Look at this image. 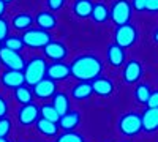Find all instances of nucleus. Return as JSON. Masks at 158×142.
Instances as JSON below:
<instances>
[{
  "label": "nucleus",
  "instance_id": "nucleus-1",
  "mask_svg": "<svg viewBox=\"0 0 158 142\" xmlns=\"http://www.w3.org/2000/svg\"><path fill=\"white\" fill-rule=\"evenodd\" d=\"M101 71H103V63L94 54L79 55L71 62V65H70L71 76H74L76 79H79L81 82L95 81L97 77H100Z\"/></svg>",
  "mask_w": 158,
  "mask_h": 142
},
{
  "label": "nucleus",
  "instance_id": "nucleus-2",
  "mask_svg": "<svg viewBox=\"0 0 158 142\" xmlns=\"http://www.w3.org/2000/svg\"><path fill=\"white\" fill-rule=\"evenodd\" d=\"M46 60L43 57H33L30 59V62L25 63V68H24V77H25V84L33 87L35 84H38L40 81H43L46 77Z\"/></svg>",
  "mask_w": 158,
  "mask_h": 142
},
{
  "label": "nucleus",
  "instance_id": "nucleus-3",
  "mask_svg": "<svg viewBox=\"0 0 158 142\" xmlns=\"http://www.w3.org/2000/svg\"><path fill=\"white\" fill-rule=\"evenodd\" d=\"M131 13H133V8L128 0H115V2H112L109 10V19L115 25H123L130 22Z\"/></svg>",
  "mask_w": 158,
  "mask_h": 142
},
{
  "label": "nucleus",
  "instance_id": "nucleus-4",
  "mask_svg": "<svg viewBox=\"0 0 158 142\" xmlns=\"http://www.w3.org/2000/svg\"><path fill=\"white\" fill-rule=\"evenodd\" d=\"M118 130L123 136H136L142 131V119L136 112H127L118 120Z\"/></svg>",
  "mask_w": 158,
  "mask_h": 142
},
{
  "label": "nucleus",
  "instance_id": "nucleus-5",
  "mask_svg": "<svg viewBox=\"0 0 158 142\" xmlns=\"http://www.w3.org/2000/svg\"><path fill=\"white\" fill-rule=\"evenodd\" d=\"M114 40H115V44L120 46L122 49L130 47L138 40V30H136L135 25H131L130 22L123 24V25H117L115 33H114Z\"/></svg>",
  "mask_w": 158,
  "mask_h": 142
},
{
  "label": "nucleus",
  "instance_id": "nucleus-6",
  "mask_svg": "<svg viewBox=\"0 0 158 142\" xmlns=\"http://www.w3.org/2000/svg\"><path fill=\"white\" fill-rule=\"evenodd\" d=\"M21 40L24 46L29 47H44L49 41H52V36L49 32L41 30V29H29L21 35Z\"/></svg>",
  "mask_w": 158,
  "mask_h": 142
},
{
  "label": "nucleus",
  "instance_id": "nucleus-7",
  "mask_svg": "<svg viewBox=\"0 0 158 142\" xmlns=\"http://www.w3.org/2000/svg\"><path fill=\"white\" fill-rule=\"evenodd\" d=\"M0 62H2L3 67H6V70L22 71L25 68V62H24L22 55L11 49H6V47L0 49Z\"/></svg>",
  "mask_w": 158,
  "mask_h": 142
},
{
  "label": "nucleus",
  "instance_id": "nucleus-8",
  "mask_svg": "<svg viewBox=\"0 0 158 142\" xmlns=\"http://www.w3.org/2000/svg\"><path fill=\"white\" fill-rule=\"evenodd\" d=\"M56 90H57L56 82L52 79H49V77H44L43 81H40L38 84H35L32 87V93H33V96H36L40 99H46V98L54 96L57 93Z\"/></svg>",
  "mask_w": 158,
  "mask_h": 142
},
{
  "label": "nucleus",
  "instance_id": "nucleus-9",
  "mask_svg": "<svg viewBox=\"0 0 158 142\" xmlns=\"http://www.w3.org/2000/svg\"><path fill=\"white\" fill-rule=\"evenodd\" d=\"M38 119H40V109H38V106L33 104V103H30V104H24L18 111V122L22 126L33 125V123H36Z\"/></svg>",
  "mask_w": 158,
  "mask_h": 142
},
{
  "label": "nucleus",
  "instance_id": "nucleus-10",
  "mask_svg": "<svg viewBox=\"0 0 158 142\" xmlns=\"http://www.w3.org/2000/svg\"><path fill=\"white\" fill-rule=\"evenodd\" d=\"M43 52H44L46 59H49L52 62H62L65 57L68 55V49L60 41H49L43 47Z\"/></svg>",
  "mask_w": 158,
  "mask_h": 142
},
{
  "label": "nucleus",
  "instance_id": "nucleus-11",
  "mask_svg": "<svg viewBox=\"0 0 158 142\" xmlns=\"http://www.w3.org/2000/svg\"><path fill=\"white\" fill-rule=\"evenodd\" d=\"M2 84L6 87V88H13L16 90L18 87L24 85L25 84V77H24V73L22 71H15V70H6L2 73V77H0Z\"/></svg>",
  "mask_w": 158,
  "mask_h": 142
},
{
  "label": "nucleus",
  "instance_id": "nucleus-12",
  "mask_svg": "<svg viewBox=\"0 0 158 142\" xmlns=\"http://www.w3.org/2000/svg\"><path fill=\"white\" fill-rule=\"evenodd\" d=\"M122 76H123V81L127 84H135L139 81V77L142 76V67L138 60H130L127 62V65L123 67V71H122Z\"/></svg>",
  "mask_w": 158,
  "mask_h": 142
},
{
  "label": "nucleus",
  "instance_id": "nucleus-13",
  "mask_svg": "<svg viewBox=\"0 0 158 142\" xmlns=\"http://www.w3.org/2000/svg\"><path fill=\"white\" fill-rule=\"evenodd\" d=\"M46 76L49 77V79H52L54 82L56 81H63V79H67L68 76H71L70 67L65 65L63 62H54V63H51V65L48 67Z\"/></svg>",
  "mask_w": 158,
  "mask_h": 142
},
{
  "label": "nucleus",
  "instance_id": "nucleus-14",
  "mask_svg": "<svg viewBox=\"0 0 158 142\" xmlns=\"http://www.w3.org/2000/svg\"><path fill=\"white\" fill-rule=\"evenodd\" d=\"M142 119V130L147 133L158 131V108H147L141 115Z\"/></svg>",
  "mask_w": 158,
  "mask_h": 142
},
{
  "label": "nucleus",
  "instance_id": "nucleus-15",
  "mask_svg": "<svg viewBox=\"0 0 158 142\" xmlns=\"http://www.w3.org/2000/svg\"><path fill=\"white\" fill-rule=\"evenodd\" d=\"M92 90L100 96H109L114 92V84L108 77H97L95 81H92Z\"/></svg>",
  "mask_w": 158,
  "mask_h": 142
},
{
  "label": "nucleus",
  "instance_id": "nucleus-16",
  "mask_svg": "<svg viewBox=\"0 0 158 142\" xmlns=\"http://www.w3.org/2000/svg\"><path fill=\"white\" fill-rule=\"evenodd\" d=\"M106 57H108V62L111 67H122L125 62V51L120 46H117L115 43H112L108 46Z\"/></svg>",
  "mask_w": 158,
  "mask_h": 142
},
{
  "label": "nucleus",
  "instance_id": "nucleus-17",
  "mask_svg": "<svg viewBox=\"0 0 158 142\" xmlns=\"http://www.w3.org/2000/svg\"><path fill=\"white\" fill-rule=\"evenodd\" d=\"M79 122H81V115H79V112L70 111L65 115H62L57 125H59V128H62V130H65V131H73L74 128L79 125Z\"/></svg>",
  "mask_w": 158,
  "mask_h": 142
},
{
  "label": "nucleus",
  "instance_id": "nucleus-18",
  "mask_svg": "<svg viewBox=\"0 0 158 142\" xmlns=\"http://www.w3.org/2000/svg\"><path fill=\"white\" fill-rule=\"evenodd\" d=\"M35 22L38 25V29H41V30H51V29H54L56 25H57V19L56 16L52 14L51 11H41V13H38L36 18H35Z\"/></svg>",
  "mask_w": 158,
  "mask_h": 142
},
{
  "label": "nucleus",
  "instance_id": "nucleus-19",
  "mask_svg": "<svg viewBox=\"0 0 158 142\" xmlns=\"http://www.w3.org/2000/svg\"><path fill=\"white\" fill-rule=\"evenodd\" d=\"M52 106H54V109L59 112V115L62 117V115H65L67 112H70V99H68V95L67 93H56L54 96H52Z\"/></svg>",
  "mask_w": 158,
  "mask_h": 142
},
{
  "label": "nucleus",
  "instance_id": "nucleus-20",
  "mask_svg": "<svg viewBox=\"0 0 158 142\" xmlns=\"http://www.w3.org/2000/svg\"><path fill=\"white\" fill-rule=\"evenodd\" d=\"M35 126H36L38 133H41L43 136H49L51 137V136H57V133H59V125L57 123L49 122V120L41 119V117L36 120Z\"/></svg>",
  "mask_w": 158,
  "mask_h": 142
},
{
  "label": "nucleus",
  "instance_id": "nucleus-21",
  "mask_svg": "<svg viewBox=\"0 0 158 142\" xmlns=\"http://www.w3.org/2000/svg\"><path fill=\"white\" fill-rule=\"evenodd\" d=\"M92 10H94V2L92 0H76L73 5V13L81 19L89 18L92 14Z\"/></svg>",
  "mask_w": 158,
  "mask_h": 142
},
{
  "label": "nucleus",
  "instance_id": "nucleus-22",
  "mask_svg": "<svg viewBox=\"0 0 158 142\" xmlns=\"http://www.w3.org/2000/svg\"><path fill=\"white\" fill-rule=\"evenodd\" d=\"M13 24V27H15L16 30H29L32 29V25H33V18L29 14V13H19V14H16L15 18H13L11 21Z\"/></svg>",
  "mask_w": 158,
  "mask_h": 142
},
{
  "label": "nucleus",
  "instance_id": "nucleus-23",
  "mask_svg": "<svg viewBox=\"0 0 158 142\" xmlns=\"http://www.w3.org/2000/svg\"><path fill=\"white\" fill-rule=\"evenodd\" d=\"M92 93H94V90H92V82H79L71 90V96L74 99H85Z\"/></svg>",
  "mask_w": 158,
  "mask_h": 142
},
{
  "label": "nucleus",
  "instance_id": "nucleus-24",
  "mask_svg": "<svg viewBox=\"0 0 158 142\" xmlns=\"http://www.w3.org/2000/svg\"><path fill=\"white\" fill-rule=\"evenodd\" d=\"M90 18L94 19L95 22H98V24L106 22V21L109 19V8L104 5V3H101V2L94 3V10H92Z\"/></svg>",
  "mask_w": 158,
  "mask_h": 142
},
{
  "label": "nucleus",
  "instance_id": "nucleus-25",
  "mask_svg": "<svg viewBox=\"0 0 158 142\" xmlns=\"http://www.w3.org/2000/svg\"><path fill=\"white\" fill-rule=\"evenodd\" d=\"M15 96H16V101L21 103L22 106H24V104H30L32 99H33L32 90H30L29 87H25V84L21 85V87H18V88L15 90Z\"/></svg>",
  "mask_w": 158,
  "mask_h": 142
},
{
  "label": "nucleus",
  "instance_id": "nucleus-26",
  "mask_svg": "<svg viewBox=\"0 0 158 142\" xmlns=\"http://www.w3.org/2000/svg\"><path fill=\"white\" fill-rule=\"evenodd\" d=\"M40 115H41V119H46V120L54 122V123H59V120H60L59 112L54 109L52 104H43L40 108Z\"/></svg>",
  "mask_w": 158,
  "mask_h": 142
},
{
  "label": "nucleus",
  "instance_id": "nucleus-27",
  "mask_svg": "<svg viewBox=\"0 0 158 142\" xmlns=\"http://www.w3.org/2000/svg\"><path fill=\"white\" fill-rule=\"evenodd\" d=\"M150 92L152 90L149 88V85L146 84H139L135 90V98L138 103H142V104H147V101H149V96H150Z\"/></svg>",
  "mask_w": 158,
  "mask_h": 142
},
{
  "label": "nucleus",
  "instance_id": "nucleus-28",
  "mask_svg": "<svg viewBox=\"0 0 158 142\" xmlns=\"http://www.w3.org/2000/svg\"><path fill=\"white\" fill-rule=\"evenodd\" d=\"M3 47L11 49V51H15V52H19V51H22V47H24V43L18 36H8L3 41Z\"/></svg>",
  "mask_w": 158,
  "mask_h": 142
},
{
  "label": "nucleus",
  "instance_id": "nucleus-29",
  "mask_svg": "<svg viewBox=\"0 0 158 142\" xmlns=\"http://www.w3.org/2000/svg\"><path fill=\"white\" fill-rule=\"evenodd\" d=\"M57 142H84V137L74 131H65L63 134L59 136Z\"/></svg>",
  "mask_w": 158,
  "mask_h": 142
},
{
  "label": "nucleus",
  "instance_id": "nucleus-30",
  "mask_svg": "<svg viewBox=\"0 0 158 142\" xmlns=\"http://www.w3.org/2000/svg\"><path fill=\"white\" fill-rule=\"evenodd\" d=\"M11 131V120L6 117L0 119V137H6Z\"/></svg>",
  "mask_w": 158,
  "mask_h": 142
},
{
  "label": "nucleus",
  "instance_id": "nucleus-31",
  "mask_svg": "<svg viewBox=\"0 0 158 142\" xmlns=\"http://www.w3.org/2000/svg\"><path fill=\"white\" fill-rule=\"evenodd\" d=\"M8 36H10V24L6 19L0 18V43L5 41Z\"/></svg>",
  "mask_w": 158,
  "mask_h": 142
},
{
  "label": "nucleus",
  "instance_id": "nucleus-32",
  "mask_svg": "<svg viewBox=\"0 0 158 142\" xmlns=\"http://www.w3.org/2000/svg\"><path fill=\"white\" fill-rule=\"evenodd\" d=\"M46 3H48V8L51 11H57L65 5V0H46Z\"/></svg>",
  "mask_w": 158,
  "mask_h": 142
},
{
  "label": "nucleus",
  "instance_id": "nucleus-33",
  "mask_svg": "<svg viewBox=\"0 0 158 142\" xmlns=\"http://www.w3.org/2000/svg\"><path fill=\"white\" fill-rule=\"evenodd\" d=\"M147 108H158V90L150 92L149 101H147Z\"/></svg>",
  "mask_w": 158,
  "mask_h": 142
},
{
  "label": "nucleus",
  "instance_id": "nucleus-34",
  "mask_svg": "<svg viewBox=\"0 0 158 142\" xmlns=\"http://www.w3.org/2000/svg\"><path fill=\"white\" fill-rule=\"evenodd\" d=\"M146 3L147 0H131V8H135L136 11H142L146 10Z\"/></svg>",
  "mask_w": 158,
  "mask_h": 142
},
{
  "label": "nucleus",
  "instance_id": "nucleus-35",
  "mask_svg": "<svg viewBox=\"0 0 158 142\" xmlns=\"http://www.w3.org/2000/svg\"><path fill=\"white\" fill-rule=\"evenodd\" d=\"M6 112H8V103L5 101L3 96H0V119L5 117Z\"/></svg>",
  "mask_w": 158,
  "mask_h": 142
},
{
  "label": "nucleus",
  "instance_id": "nucleus-36",
  "mask_svg": "<svg viewBox=\"0 0 158 142\" xmlns=\"http://www.w3.org/2000/svg\"><path fill=\"white\" fill-rule=\"evenodd\" d=\"M146 10L150 11V13H156L158 11V0H147Z\"/></svg>",
  "mask_w": 158,
  "mask_h": 142
},
{
  "label": "nucleus",
  "instance_id": "nucleus-37",
  "mask_svg": "<svg viewBox=\"0 0 158 142\" xmlns=\"http://www.w3.org/2000/svg\"><path fill=\"white\" fill-rule=\"evenodd\" d=\"M5 11H6V3H5V2H2V0H0V18H3Z\"/></svg>",
  "mask_w": 158,
  "mask_h": 142
},
{
  "label": "nucleus",
  "instance_id": "nucleus-38",
  "mask_svg": "<svg viewBox=\"0 0 158 142\" xmlns=\"http://www.w3.org/2000/svg\"><path fill=\"white\" fill-rule=\"evenodd\" d=\"M153 41L155 43H158V29L155 30V33H153Z\"/></svg>",
  "mask_w": 158,
  "mask_h": 142
},
{
  "label": "nucleus",
  "instance_id": "nucleus-39",
  "mask_svg": "<svg viewBox=\"0 0 158 142\" xmlns=\"http://www.w3.org/2000/svg\"><path fill=\"white\" fill-rule=\"evenodd\" d=\"M0 142H10L6 137H0Z\"/></svg>",
  "mask_w": 158,
  "mask_h": 142
},
{
  "label": "nucleus",
  "instance_id": "nucleus-40",
  "mask_svg": "<svg viewBox=\"0 0 158 142\" xmlns=\"http://www.w3.org/2000/svg\"><path fill=\"white\" fill-rule=\"evenodd\" d=\"M2 2H5V3H10V2H13V0H2Z\"/></svg>",
  "mask_w": 158,
  "mask_h": 142
},
{
  "label": "nucleus",
  "instance_id": "nucleus-41",
  "mask_svg": "<svg viewBox=\"0 0 158 142\" xmlns=\"http://www.w3.org/2000/svg\"><path fill=\"white\" fill-rule=\"evenodd\" d=\"M0 49H2V44H0Z\"/></svg>",
  "mask_w": 158,
  "mask_h": 142
}]
</instances>
